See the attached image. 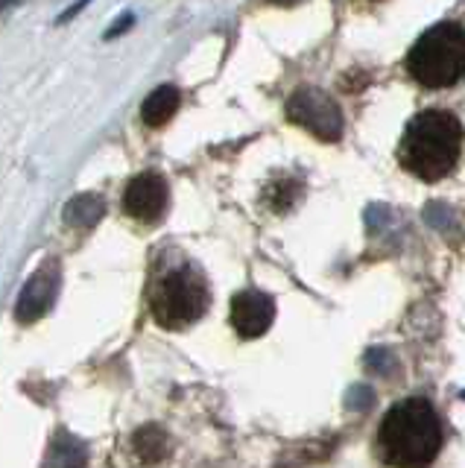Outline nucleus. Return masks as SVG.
Returning <instances> with one entry per match:
<instances>
[{
	"label": "nucleus",
	"mask_w": 465,
	"mask_h": 468,
	"mask_svg": "<svg viewBox=\"0 0 465 468\" xmlns=\"http://www.w3.org/2000/svg\"><path fill=\"white\" fill-rule=\"evenodd\" d=\"M269 4H275V6H293V4H299V0H269Z\"/></svg>",
	"instance_id": "obj_10"
},
{
	"label": "nucleus",
	"mask_w": 465,
	"mask_h": 468,
	"mask_svg": "<svg viewBox=\"0 0 465 468\" xmlns=\"http://www.w3.org/2000/svg\"><path fill=\"white\" fill-rule=\"evenodd\" d=\"M287 117L322 141H340L343 135V112L337 100L319 91V88H299V91L290 94Z\"/></svg>",
	"instance_id": "obj_5"
},
{
	"label": "nucleus",
	"mask_w": 465,
	"mask_h": 468,
	"mask_svg": "<svg viewBox=\"0 0 465 468\" xmlns=\"http://www.w3.org/2000/svg\"><path fill=\"white\" fill-rule=\"evenodd\" d=\"M179 102H182V94H179V88H173V85H162V88H155V91L143 100V106H141V121L158 129V126H164L173 114L179 112Z\"/></svg>",
	"instance_id": "obj_8"
},
{
	"label": "nucleus",
	"mask_w": 465,
	"mask_h": 468,
	"mask_svg": "<svg viewBox=\"0 0 465 468\" xmlns=\"http://www.w3.org/2000/svg\"><path fill=\"white\" fill-rule=\"evenodd\" d=\"M147 304L155 325L167 331L191 328L211 304V284L196 261L167 249L155 261L147 278Z\"/></svg>",
	"instance_id": "obj_1"
},
{
	"label": "nucleus",
	"mask_w": 465,
	"mask_h": 468,
	"mask_svg": "<svg viewBox=\"0 0 465 468\" xmlns=\"http://www.w3.org/2000/svg\"><path fill=\"white\" fill-rule=\"evenodd\" d=\"M170 187L162 173H138L132 182L126 185L123 194V211L138 219V223H158L167 211Z\"/></svg>",
	"instance_id": "obj_6"
},
{
	"label": "nucleus",
	"mask_w": 465,
	"mask_h": 468,
	"mask_svg": "<svg viewBox=\"0 0 465 468\" xmlns=\"http://www.w3.org/2000/svg\"><path fill=\"white\" fill-rule=\"evenodd\" d=\"M442 451V419L428 399H404L377 428V453L389 468H430Z\"/></svg>",
	"instance_id": "obj_2"
},
{
	"label": "nucleus",
	"mask_w": 465,
	"mask_h": 468,
	"mask_svg": "<svg viewBox=\"0 0 465 468\" xmlns=\"http://www.w3.org/2000/svg\"><path fill=\"white\" fill-rule=\"evenodd\" d=\"M410 77L425 88H450L465 77V27L433 24L407 56Z\"/></svg>",
	"instance_id": "obj_4"
},
{
	"label": "nucleus",
	"mask_w": 465,
	"mask_h": 468,
	"mask_svg": "<svg viewBox=\"0 0 465 468\" xmlns=\"http://www.w3.org/2000/svg\"><path fill=\"white\" fill-rule=\"evenodd\" d=\"M462 153V123L445 109H428L407 123L398 161L421 182H439L454 173Z\"/></svg>",
	"instance_id": "obj_3"
},
{
	"label": "nucleus",
	"mask_w": 465,
	"mask_h": 468,
	"mask_svg": "<svg viewBox=\"0 0 465 468\" xmlns=\"http://www.w3.org/2000/svg\"><path fill=\"white\" fill-rule=\"evenodd\" d=\"M135 445L141 451V457H147V453L153 451V457L155 460H162L164 457V433L158 431V428H143L138 436H135Z\"/></svg>",
	"instance_id": "obj_9"
},
{
	"label": "nucleus",
	"mask_w": 465,
	"mask_h": 468,
	"mask_svg": "<svg viewBox=\"0 0 465 468\" xmlns=\"http://www.w3.org/2000/svg\"><path fill=\"white\" fill-rule=\"evenodd\" d=\"M275 319V302L255 287L240 290L228 304V322L243 340H255V336L267 334Z\"/></svg>",
	"instance_id": "obj_7"
}]
</instances>
